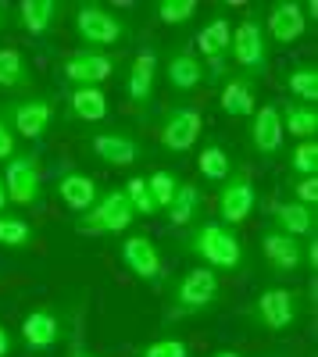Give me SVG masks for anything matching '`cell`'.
<instances>
[{
	"mask_svg": "<svg viewBox=\"0 0 318 357\" xmlns=\"http://www.w3.org/2000/svg\"><path fill=\"white\" fill-rule=\"evenodd\" d=\"M183 247L211 272H240L247 264L243 240L236 236V229H229L222 222H200L197 229H190Z\"/></svg>",
	"mask_w": 318,
	"mask_h": 357,
	"instance_id": "6da1fadb",
	"label": "cell"
},
{
	"mask_svg": "<svg viewBox=\"0 0 318 357\" xmlns=\"http://www.w3.org/2000/svg\"><path fill=\"white\" fill-rule=\"evenodd\" d=\"M132 222H136V211L126 200L122 186H111V190H100L90 211L79 215V232L82 236H122Z\"/></svg>",
	"mask_w": 318,
	"mask_h": 357,
	"instance_id": "7a4b0ae2",
	"label": "cell"
},
{
	"mask_svg": "<svg viewBox=\"0 0 318 357\" xmlns=\"http://www.w3.org/2000/svg\"><path fill=\"white\" fill-rule=\"evenodd\" d=\"M229 57L236 61L240 72L254 82L257 75L268 72V36H265V22L257 15H247L233 25V43H229Z\"/></svg>",
	"mask_w": 318,
	"mask_h": 357,
	"instance_id": "3957f363",
	"label": "cell"
},
{
	"mask_svg": "<svg viewBox=\"0 0 318 357\" xmlns=\"http://www.w3.org/2000/svg\"><path fill=\"white\" fill-rule=\"evenodd\" d=\"M218 272H211V268L197 264L190 268V272H183L176 282H172V314L183 318V314H200L208 311L215 301H218Z\"/></svg>",
	"mask_w": 318,
	"mask_h": 357,
	"instance_id": "277c9868",
	"label": "cell"
},
{
	"mask_svg": "<svg viewBox=\"0 0 318 357\" xmlns=\"http://www.w3.org/2000/svg\"><path fill=\"white\" fill-rule=\"evenodd\" d=\"M4 186H8V200L18 207H40L43 204V175H40V161L36 154L18 151L15 158L4 161Z\"/></svg>",
	"mask_w": 318,
	"mask_h": 357,
	"instance_id": "5b68a950",
	"label": "cell"
},
{
	"mask_svg": "<svg viewBox=\"0 0 318 357\" xmlns=\"http://www.w3.org/2000/svg\"><path fill=\"white\" fill-rule=\"evenodd\" d=\"M75 36L90 50H100L126 36V22L104 4H79L75 8Z\"/></svg>",
	"mask_w": 318,
	"mask_h": 357,
	"instance_id": "8992f818",
	"label": "cell"
},
{
	"mask_svg": "<svg viewBox=\"0 0 318 357\" xmlns=\"http://www.w3.org/2000/svg\"><path fill=\"white\" fill-rule=\"evenodd\" d=\"M257 211V186L247 172H229L225 183H218V215L222 225H243Z\"/></svg>",
	"mask_w": 318,
	"mask_h": 357,
	"instance_id": "52a82bcc",
	"label": "cell"
},
{
	"mask_svg": "<svg viewBox=\"0 0 318 357\" xmlns=\"http://www.w3.org/2000/svg\"><path fill=\"white\" fill-rule=\"evenodd\" d=\"M4 118L18 139H43L54 126V100L43 93V97H22V100H11L4 107Z\"/></svg>",
	"mask_w": 318,
	"mask_h": 357,
	"instance_id": "ba28073f",
	"label": "cell"
},
{
	"mask_svg": "<svg viewBox=\"0 0 318 357\" xmlns=\"http://www.w3.org/2000/svg\"><path fill=\"white\" fill-rule=\"evenodd\" d=\"M297 311H301L297 293L279 286V289H265L250 304V321L262 325V329H268V333H282V329H290V325L297 321Z\"/></svg>",
	"mask_w": 318,
	"mask_h": 357,
	"instance_id": "9c48e42d",
	"label": "cell"
},
{
	"mask_svg": "<svg viewBox=\"0 0 318 357\" xmlns=\"http://www.w3.org/2000/svg\"><path fill=\"white\" fill-rule=\"evenodd\" d=\"M119 257L122 264L129 268V272L143 282H158L165 275V261H161V247L151 240V236H143V232H129L122 236V243H119Z\"/></svg>",
	"mask_w": 318,
	"mask_h": 357,
	"instance_id": "30bf717a",
	"label": "cell"
},
{
	"mask_svg": "<svg viewBox=\"0 0 318 357\" xmlns=\"http://www.w3.org/2000/svg\"><path fill=\"white\" fill-rule=\"evenodd\" d=\"M200 129H204V118H200L197 107H172L165 118H161V146L172 154H186L193 151V143L200 139Z\"/></svg>",
	"mask_w": 318,
	"mask_h": 357,
	"instance_id": "8fae6325",
	"label": "cell"
},
{
	"mask_svg": "<svg viewBox=\"0 0 318 357\" xmlns=\"http://www.w3.org/2000/svg\"><path fill=\"white\" fill-rule=\"evenodd\" d=\"M111 72H114V61L104 50H90V47L72 50L61 65V75L72 86H100L104 79H111Z\"/></svg>",
	"mask_w": 318,
	"mask_h": 357,
	"instance_id": "7c38bea8",
	"label": "cell"
},
{
	"mask_svg": "<svg viewBox=\"0 0 318 357\" xmlns=\"http://www.w3.org/2000/svg\"><path fill=\"white\" fill-rule=\"evenodd\" d=\"M90 151H93L97 161H104L111 168H129V165L139 161V139L132 132L107 129V132H93L90 136Z\"/></svg>",
	"mask_w": 318,
	"mask_h": 357,
	"instance_id": "4fadbf2b",
	"label": "cell"
},
{
	"mask_svg": "<svg viewBox=\"0 0 318 357\" xmlns=\"http://www.w3.org/2000/svg\"><path fill=\"white\" fill-rule=\"evenodd\" d=\"M282 118H279V104H262L250 114V143L262 158H275L282 151Z\"/></svg>",
	"mask_w": 318,
	"mask_h": 357,
	"instance_id": "5bb4252c",
	"label": "cell"
},
{
	"mask_svg": "<svg viewBox=\"0 0 318 357\" xmlns=\"http://www.w3.org/2000/svg\"><path fill=\"white\" fill-rule=\"evenodd\" d=\"M154 79H158V50L154 47H143L126 75V97L136 107H147L154 100Z\"/></svg>",
	"mask_w": 318,
	"mask_h": 357,
	"instance_id": "9a60e30c",
	"label": "cell"
},
{
	"mask_svg": "<svg viewBox=\"0 0 318 357\" xmlns=\"http://www.w3.org/2000/svg\"><path fill=\"white\" fill-rule=\"evenodd\" d=\"M304 29H308V18H304V4H301V0H279V4H272L268 29H265V36L272 43H279V47L297 43L304 36Z\"/></svg>",
	"mask_w": 318,
	"mask_h": 357,
	"instance_id": "2e32d148",
	"label": "cell"
},
{
	"mask_svg": "<svg viewBox=\"0 0 318 357\" xmlns=\"http://www.w3.org/2000/svg\"><path fill=\"white\" fill-rule=\"evenodd\" d=\"M262 254L268 261V268H275V272H297V268L304 264V243L294 240V236H286L279 229H268L262 236Z\"/></svg>",
	"mask_w": 318,
	"mask_h": 357,
	"instance_id": "e0dca14e",
	"label": "cell"
},
{
	"mask_svg": "<svg viewBox=\"0 0 318 357\" xmlns=\"http://www.w3.org/2000/svg\"><path fill=\"white\" fill-rule=\"evenodd\" d=\"M22 340L29 350H50L61 340V318L54 307H33L22 318Z\"/></svg>",
	"mask_w": 318,
	"mask_h": 357,
	"instance_id": "ac0fdd59",
	"label": "cell"
},
{
	"mask_svg": "<svg viewBox=\"0 0 318 357\" xmlns=\"http://www.w3.org/2000/svg\"><path fill=\"white\" fill-rule=\"evenodd\" d=\"M229 43H233V22L225 15H215L204 29L197 33V54L208 57L215 72H222V61L229 57Z\"/></svg>",
	"mask_w": 318,
	"mask_h": 357,
	"instance_id": "d6986e66",
	"label": "cell"
},
{
	"mask_svg": "<svg viewBox=\"0 0 318 357\" xmlns=\"http://www.w3.org/2000/svg\"><path fill=\"white\" fill-rule=\"evenodd\" d=\"M97 197H100V190H97V183L86 172H65L61 178H57V200H61L68 211H75V215L90 211V207L97 204Z\"/></svg>",
	"mask_w": 318,
	"mask_h": 357,
	"instance_id": "ffe728a7",
	"label": "cell"
},
{
	"mask_svg": "<svg viewBox=\"0 0 318 357\" xmlns=\"http://www.w3.org/2000/svg\"><path fill=\"white\" fill-rule=\"evenodd\" d=\"M204 75H208V68H204V61L193 54V50H176L168 57V65H165V79H168V86L172 89H179V93H193V89L204 82Z\"/></svg>",
	"mask_w": 318,
	"mask_h": 357,
	"instance_id": "44dd1931",
	"label": "cell"
},
{
	"mask_svg": "<svg viewBox=\"0 0 318 357\" xmlns=\"http://www.w3.org/2000/svg\"><path fill=\"white\" fill-rule=\"evenodd\" d=\"M272 222H275L279 232L294 236V240H301V243L308 240V236H315V225H318V218H315L311 207H304V204H297V200H279V204H272Z\"/></svg>",
	"mask_w": 318,
	"mask_h": 357,
	"instance_id": "7402d4cb",
	"label": "cell"
},
{
	"mask_svg": "<svg viewBox=\"0 0 318 357\" xmlns=\"http://www.w3.org/2000/svg\"><path fill=\"white\" fill-rule=\"evenodd\" d=\"M218 104L229 118H250L254 107H257V97H254V82L247 75H236V79H225L222 93H218Z\"/></svg>",
	"mask_w": 318,
	"mask_h": 357,
	"instance_id": "603a6c76",
	"label": "cell"
},
{
	"mask_svg": "<svg viewBox=\"0 0 318 357\" xmlns=\"http://www.w3.org/2000/svg\"><path fill=\"white\" fill-rule=\"evenodd\" d=\"M68 111L79 122H104L111 104H107V93L100 86H75L68 93Z\"/></svg>",
	"mask_w": 318,
	"mask_h": 357,
	"instance_id": "cb8c5ba5",
	"label": "cell"
},
{
	"mask_svg": "<svg viewBox=\"0 0 318 357\" xmlns=\"http://www.w3.org/2000/svg\"><path fill=\"white\" fill-rule=\"evenodd\" d=\"M33 86V68H29V57L18 47H0V89L8 93H22V89Z\"/></svg>",
	"mask_w": 318,
	"mask_h": 357,
	"instance_id": "d4e9b609",
	"label": "cell"
},
{
	"mask_svg": "<svg viewBox=\"0 0 318 357\" xmlns=\"http://www.w3.org/2000/svg\"><path fill=\"white\" fill-rule=\"evenodd\" d=\"M57 15H61V4L57 0H22L18 4V22L25 25V33L33 36H47Z\"/></svg>",
	"mask_w": 318,
	"mask_h": 357,
	"instance_id": "484cf974",
	"label": "cell"
},
{
	"mask_svg": "<svg viewBox=\"0 0 318 357\" xmlns=\"http://www.w3.org/2000/svg\"><path fill=\"white\" fill-rule=\"evenodd\" d=\"M279 118H282V132L286 136H294V139H315V132H318V111L311 107V104H297V100H290V104H282L279 107Z\"/></svg>",
	"mask_w": 318,
	"mask_h": 357,
	"instance_id": "4316f807",
	"label": "cell"
},
{
	"mask_svg": "<svg viewBox=\"0 0 318 357\" xmlns=\"http://www.w3.org/2000/svg\"><path fill=\"white\" fill-rule=\"evenodd\" d=\"M200 207H204V197H200V190L193 186V183H179L176 186V197H172V204H168V222L172 225H193L197 218H200Z\"/></svg>",
	"mask_w": 318,
	"mask_h": 357,
	"instance_id": "83f0119b",
	"label": "cell"
},
{
	"mask_svg": "<svg viewBox=\"0 0 318 357\" xmlns=\"http://www.w3.org/2000/svg\"><path fill=\"white\" fill-rule=\"evenodd\" d=\"M282 86H286V93H290V100L315 107V100H318V65L315 61L294 65L290 72H286V82Z\"/></svg>",
	"mask_w": 318,
	"mask_h": 357,
	"instance_id": "f1b7e54d",
	"label": "cell"
},
{
	"mask_svg": "<svg viewBox=\"0 0 318 357\" xmlns=\"http://www.w3.org/2000/svg\"><path fill=\"white\" fill-rule=\"evenodd\" d=\"M197 172H200V178H208V183H225V175L233 172V165H229V154L218 143H208L204 151L197 154Z\"/></svg>",
	"mask_w": 318,
	"mask_h": 357,
	"instance_id": "f546056e",
	"label": "cell"
},
{
	"mask_svg": "<svg viewBox=\"0 0 318 357\" xmlns=\"http://www.w3.org/2000/svg\"><path fill=\"white\" fill-rule=\"evenodd\" d=\"M33 243V225H29L22 215H0V247H11V250H18V247H29Z\"/></svg>",
	"mask_w": 318,
	"mask_h": 357,
	"instance_id": "4dcf8cb0",
	"label": "cell"
},
{
	"mask_svg": "<svg viewBox=\"0 0 318 357\" xmlns=\"http://www.w3.org/2000/svg\"><path fill=\"white\" fill-rule=\"evenodd\" d=\"M147 190H151V200H154V211L161 215V211H168V204H172V197H176V186H179V178L172 175V172H151L147 178Z\"/></svg>",
	"mask_w": 318,
	"mask_h": 357,
	"instance_id": "1f68e13d",
	"label": "cell"
},
{
	"mask_svg": "<svg viewBox=\"0 0 318 357\" xmlns=\"http://www.w3.org/2000/svg\"><path fill=\"white\" fill-rule=\"evenodd\" d=\"M290 168L297 172L294 178H308V175H318V143L315 139H304L290 151Z\"/></svg>",
	"mask_w": 318,
	"mask_h": 357,
	"instance_id": "d6a6232c",
	"label": "cell"
},
{
	"mask_svg": "<svg viewBox=\"0 0 318 357\" xmlns=\"http://www.w3.org/2000/svg\"><path fill=\"white\" fill-rule=\"evenodd\" d=\"M154 15L165 25H183V22H190L197 15V0H158Z\"/></svg>",
	"mask_w": 318,
	"mask_h": 357,
	"instance_id": "836d02e7",
	"label": "cell"
},
{
	"mask_svg": "<svg viewBox=\"0 0 318 357\" xmlns=\"http://www.w3.org/2000/svg\"><path fill=\"white\" fill-rule=\"evenodd\" d=\"M122 193H126V200L132 204L136 218L158 215V211H154V200H151V190H147V183H143V178H129V183L122 186Z\"/></svg>",
	"mask_w": 318,
	"mask_h": 357,
	"instance_id": "e575fe53",
	"label": "cell"
},
{
	"mask_svg": "<svg viewBox=\"0 0 318 357\" xmlns=\"http://www.w3.org/2000/svg\"><path fill=\"white\" fill-rule=\"evenodd\" d=\"M139 357H190V347H186V340H179V336H161V340H154V343L143 347Z\"/></svg>",
	"mask_w": 318,
	"mask_h": 357,
	"instance_id": "d590c367",
	"label": "cell"
},
{
	"mask_svg": "<svg viewBox=\"0 0 318 357\" xmlns=\"http://www.w3.org/2000/svg\"><path fill=\"white\" fill-rule=\"evenodd\" d=\"M294 200L311 207L315 211V204H318V175H308V178H294Z\"/></svg>",
	"mask_w": 318,
	"mask_h": 357,
	"instance_id": "8d00e7d4",
	"label": "cell"
},
{
	"mask_svg": "<svg viewBox=\"0 0 318 357\" xmlns=\"http://www.w3.org/2000/svg\"><path fill=\"white\" fill-rule=\"evenodd\" d=\"M15 154H18V136L11 132L4 111H0V161H8V158H15Z\"/></svg>",
	"mask_w": 318,
	"mask_h": 357,
	"instance_id": "74e56055",
	"label": "cell"
},
{
	"mask_svg": "<svg viewBox=\"0 0 318 357\" xmlns=\"http://www.w3.org/2000/svg\"><path fill=\"white\" fill-rule=\"evenodd\" d=\"M304 264L308 268L318 264V243H315V236H308V243H304Z\"/></svg>",
	"mask_w": 318,
	"mask_h": 357,
	"instance_id": "f35d334b",
	"label": "cell"
},
{
	"mask_svg": "<svg viewBox=\"0 0 318 357\" xmlns=\"http://www.w3.org/2000/svg\"><path fill=\"white\" fill-rule=\"evenodd\" d=\"M8 354H11V333L0 325V357H8Z\"/></svg>",
	"mask_w": 318,
	"mask_h": 357,
	"instance_id": "ab89813d",
	"label": "cell"
},
{
	"mask_svg": "<svg viewBox=\"0 0 318 357\" xmlns=\"http://www.w3.org/2000/svg\"><path fill=\"white\" fill-rule=\"evenodd\" d=\"M8 207H11V200H8V186H4V175H0V215H8Z\"/></svg>",
	"mask_w": 318,
	"mask_h": 357,
	"instance_id": "60d3db41",
	"label": "cell"
},
{
	"mask_svg": "<svg viewBox=\"0 0 318 357\" xmlns=\"http://www.w3.org/2000/svg\"><path fill=\"white\" fill-rule=\"evenodd\" d=\"M72 357H97V354H93V350H86V347H79V350H75Z\"/></svg>",
	"mask_w": 318,
	"mask_h": 357,
	"instance_id": "b9f144b4",
	"label": "cell"
},
{
	"mask_svg": "<svg viewBox=\"0 0 318 357\" xmlns=\"http://www.w3.org/2000/svg\"><path fill=\"white\" fill-rule=\"evenodd\" d=\"M211 357H240V354H233V350H218V354H211Z\"/></svg>",
	"mask_w": 318,
	"mask_h": 357,
	"instance_id": "7bdbcfd3",
	"label": "cell"
},
{
	"mask_svg": "<svg viewBox=\"0 0 318 357\" xmlns=\"http://www.w3.org/2000/svg\"><path fill=\"white\" fill-rule=\"evenodd\" d=\"M0 22H4V11H0Z\"/></svg>",
	"mask_w": 318,
	"mask_h": 357,
	"instance_id": "ee69618b",
	"label": "cell"
}]
</instances>
